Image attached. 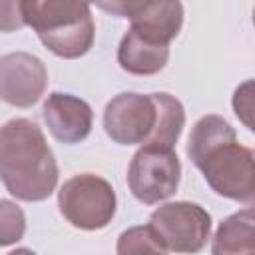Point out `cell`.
I'll return each instance as SVG.
<instances>
[{"label":"cell","instance_id":"6da1fadb","mask_svg":"<svg viewBox=\"0 0 255 255\" xmlns=\"http://www.w3.org/2000/svg\"><path fill=\"white\" fill-rule=\"evenodd\" d=\"M187 155L217 195L255 207V149L237 143L227 120L199 118L187 137Z\"/></svg>","mask_w":255,"mask_h":255},{"label":"cell","instance_id":"7a4b0ae2","mask_svg":"<svg viewBox=\"0 0 255 255\" xmlns=\"http://www.w3.org/2000/svg\"><path fill=\"white\" fill-rule=\"evenodd\" d=\"M0 177L20 201H44L58 185V163L40 126L26 118L4 124L0 131Z\"/></svg>","mask_w":255,"mask_h":255},{"label":"cell","instance_id":"3957f363","mask_svg":"<svg viewBox=\"0 0 255 255\" xmlns=\"http://www.w3.org/2000/svg\"><path fill=\"white\" fill-rule=\"evenodd\" d=\"M24 24L58 58L76 60L90 52L96 38L92 8L70 0H22Z\"/></svg>","mask_w":255,"mask_h":255},{"label":"cell","instance_id":"277c9868","mask_svg":"<svg viewBox=\"0 0 255 255\" xmlns=\"http://www.w3.org/2000/svg\"><path fill=\"white\" fill-rule=\"evenodd\" d=\"M116 191L108 179L96 173H78L58 191V207L76 229H104L116 215Z\"/></svg>","mask_w":255,"mask_h":255},{"label":"cell","instance_id":"5b68a950","mask_svg":"<svg viewBox=\"0 0 255 255\" xmlns=\"http://www.w3.org/2000/svg\"><path fill=\"white\" fill-rule=\"evenodd\" d=\"M159 243L173 253H199L211 233L209 213L191 201H171L159 205L147 221Z\"/></svg>","mask_w":255,"mask_h":255},{"label":"cell","instance_id":"8992f818","mask_svg":"<svg viewBox=\"0 0 255 255\" xmlns=\"http://www.w3.org/2000/svg\"><path fill=\"white\" fill-rule=\"evenodd\" d=\"M181 179V163L175 149L141 145L128 167V187L131 195L145 203L155 205L171 197Z\"/></svg>","mask_w":255,"mask_h":255},{"label":"cell","instance_id":"52a82bcc","mask_svg":"<svg viewBox=\"0 0 255 255\" xmlns=\"http://www.w3.org/2000/svg\"><path fill=\"white\" fill-rule=\"evenodd\" d=\"M155 94L124 92L112 98L104 110V129L120 145H145L157 126Z\"/></svg>","mask_w":255,"mask_h":255},{"label":"cell","instance_id":"ba28073f","mask_svg":"<svg viewBox=\"0 0 255 255\" xmlns=\"http://www.w3.org/2000/svg\"><path fill=\"white\" fill-rule=\"evenodd\" d=\"M102 10L131 22L139 36L169 46L183 24L181 2H100Z\"/></svg>","mask_w":255,"mask_h":255},{"label":"cell","instance_id":"9c48e42d","mask_svg":"<svg viewBox=\"0 0 255 255\" xmlns=\"http://www.w3.org/2000/svg\"><path fill=\"white\" fill-rule=\"evenodd\" d=\"M48 86L44 62L28 52H10L0 58V96L14 108H32Z\"/></svg>","mask_w":255,"mask_h":255},{"label":"cell","instance_id":"30bf717a","mask_svg":"<svg viewBox=\"0 0 255 255\" xmlns=\"http://www.w3.org/2000/svg\"><path fill=\"white\" fill-rule=\"evenodd\" d=\"M44 122L50 133L62 143H80L84 141L94 124V114L88 102L72 94L54 92L48 96L42 108Z\"/></svg>","mask_w":255,"mask_h":255},{"label":"cell","instance_id":"8fae6325","mask_svg":"<svg viewBox=\"0 0 255 255\" xmlns=\"http://www.w3.org/2000/svg\"><path fill=\"white\" fill-rule=\"evenodd\" d=\"M169 60V46L151 42L131 28L124 34L118 46V64L133 76H153L165 68Z\"/></svg>","mask_w":255,"mask_h":255},{"label":"cell","instance_id":"7c38bea8","mask_svg":"<svg viewBox=\"0 0 255 255\" xmlns=\"http://www.w3.org/2000/svg\"><path fill=\"white\" fill-rule=\"evenodd\" d=\"M211 255H255V207L235 211L219 223Z\"/></svg>","mask_w":255,"mask_h":255},{"label":"cell","instance_id":"4fadbf2b","mask_svg":"<svg viewBox=\"0 0 255 255\" xmlns=\"http://www.w3.org/2000/svg\"><path fill=\"white\" fill-rule=\"evenodd\" d=\"M153 94L157 100L159 116H157V126H155L153 137L145 145L173 149L181 135V129L185 126V110L175 96H171L167 92H153Z\"/></svg>","mask_w":255,"mask_h":255},{"label":"cell","instance_id":"5bb4252c","mask_svg":"<svg viewBox=\"0 0 255 255\" xmlns=\"http://www.w3.org/2000/svg\"><path fill=\"white\" fill-rule=\"evenodd\" d=\"M118 255H167V249L159 243L147 225H135L126 229L118 237Z\"/></svg>","mask_w":255,"mask_h":255},{"label":"cell","instance_id":"9a60e30c","mask_svg":"<svg viewBox=\"0 0 255 255\" xmlns=\"http://www.w3.org/2000/svg\"><path fill=\"white\" fill-rule=\"evenodd\" d=\"M24 231H26L24 211L16 203L2 199L0 201V245L8 247V245L20 241Z\"/></svg>","mask_w":255,"mask_h":255},{"label":"cell","instance_id":"2e32d148","mask_svg":"<svg viewBox=\"0 0 255 255\" xmlns=\"http://www.w3.org/2000/svg\"><path fill=\"white\" fill-rule=\"evenodd\" d=\"M231 106L237 120L255 133V80H245L235 88Z\"/></svg>","mask_w":255,"mask_h":255},{"label":"cell","instance_id":"e0dca14e","mask_svg":"<svg viewBox=\"0 0 255 255\" xmlns=\"http://www.w3.org/2000/svg\"><path fill=\"white\" fill-rule=\"evenodd\" d=\"M22 26H26L22 16V2H12V0L0 2V30L14 32Z\"/></svg>","mask_w":255,"mask_h":255},{"label":"cell","instance_id":"ac0fdd59","mask_svg":"<svg viewBox=\"0 0 255 255\" xmlns=\"http://www.w3.org/2000/svg\"><path fill=\"white\" fill-rule=\"evenodd\" d=\"M6 255H36V253L30 251V249H26V247H20V249H14V251H10Z\"/></svg>","mask_w":255,"mask_h":255},{"label":"cell","instance_id":"d6986e66","mask_svg":"<svg viewBox=\"0 0 255 255\" xmlns=\"http://www.w3.org/2000/svg\"><path fill=\"white\" fill-rule=\"evenodd\" d=\"M253 24H255V8H253Z\"/></svg>","mask_w":255,"mask_h":255}]
</instances>
